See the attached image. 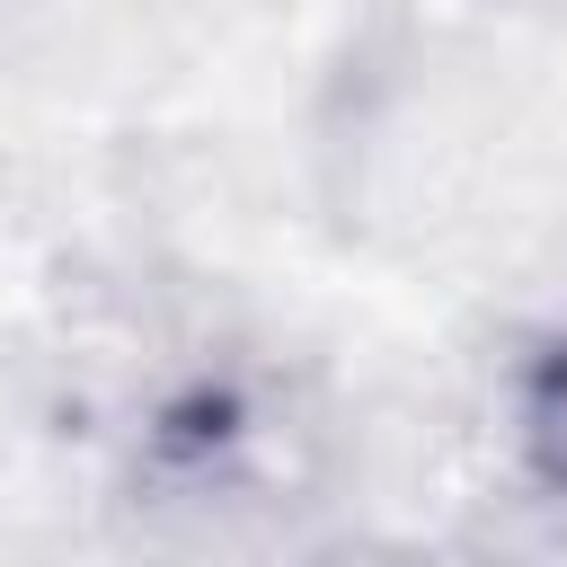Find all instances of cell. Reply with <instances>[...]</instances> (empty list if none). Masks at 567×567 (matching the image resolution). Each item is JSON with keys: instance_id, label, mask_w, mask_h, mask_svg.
Here are the masks:
<instances>
[{"instance_id": "1", "label": "cell", "mask_w": 567, "mask_h": 567, "mask_svg": "<svg viewBox=\"0 0 567 567\" xmlns=\"http://www.w3.org/2000/svg\"><path fill=\"white\" fill-rule=\"evenodd\" d=\"M97 452L115 496L151 523H248L284 514L319 478V416L301 381L221 328L142 337L97 390Z\"/></svg>"}, {"instance_id": "2", "label": "cell", "mask_w": 567, "mask_h": 567, "mask_svg": "<svg viewBox=\"0 0 567 567\" xmlns=\"http://www.w3.org/2000/svg\"><path fill=\"white\" fill-rule=\"evenodd\" d=\"M514 434H523V470L567 496V337H549L523 372V399H514Z\"/></svg>"}]
</instances>
